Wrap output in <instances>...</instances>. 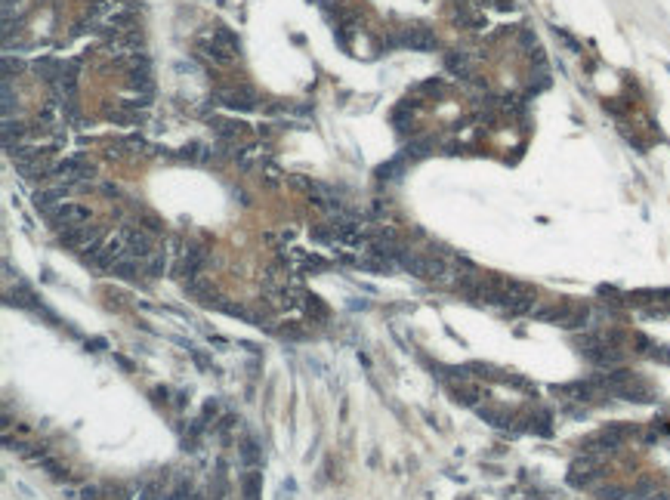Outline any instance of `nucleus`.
<instances>
[{
    "label": "nucleus",
    "mask_w": 670,
    "mask_h": 500,
    "mask_svg": "<svg viewBox=\"0 0 670 500\" xmlns=\"http://www.w3.org/2000/svg\"><path fill=\"white\" fill-rule=\"evenodd\" d=\"M396 265H402L405 272H411V275L420 278V281H445V275H448V265H445V259H442V257H435V253L408 250V247L398 250Z\"/></svg>",
    "instance_id": "nucleus-1"
},
{
    "label": "nucleus",
    "mask_w": 670,
    "mask_h": 500,
    "mask_svg": "<svg viewBox=\"0 0 670 500\" xmlns=\"http://www.w3.org/2000/svg\"><path fill=\"white\" fill-rule=\"evenodd\" d=\"M386 47H405V49H417V53H429V49L439 47V37H435V31L423 28V25H411V28H398L396 34L386 37Z\"/></svg>",
    "instance_id": "nucleus-2"
},
{
    "label": "nucleus",
    "mask_w": 670,
    "mask_h": 500,
    "mask_svg": "<svg viewBox=\"0 0 670 500\" xmlns=\"http://www.w3.org/2000/svg\"><path fill=\"white\" fill-rule=\"evenodd\" d=\"M213 102L226 105V108H241V111H250L256 108L260 102V93L248 84H238V86H223V90L213 93Z\"/></svg>",
    "instance_id": "nucleus-3"
},
{
    "label": "nucleus",
    "mask_w": 670,
    "mask_h": 500,
    "mask_svg": "<svg viewBox=\"0 0 670 500\" xmlns=\"http://www.w3.org/2000/svg\"><path fill=\"white\" fill-rule=\"evenodd\" d=\"M50 222L62 232V228H77V226H87L90 222V210L81 207V204H59L56 210L50 213Z\"/></svg>",
    "instance_id": "nucleus-4"
},
{
    "label": "nucleus",
    "mask_w": 670,
    "mask_h": 500,
    "mask_svg": "<svg viewBox=\"0 0 670 500\" xmlns=\"http://www.w3.org/2000/svg\"><path fill=\"white\" fill-rule=\"evenodd\" d=\"M56 173L59 179H62L65 185H75V182H84L87 176H93V164H90L87 158H81V154H75V158H65V160H59L56 164Z\"/></svg>",
    "instance_id": "nucleus-5"
},
{
    "label": "nucleus",
    "mask_w": 670,
    "mask_h": 500,
    "mask_svg": "<svg viewBox=\"0 0 670 500\" xmlns=\"http://www.w3.org/2000/svg\"><path fill=\"white\" fill-rule=\"evenodd\" d=\"M195 49H198V56H201V59H204V62H211V65H217V68H229L232 62L238 59V56H232L226 47H219V43L213 40V37L207 34V31L198 37V47H195Z\"/></svg>",
    "instance_id": "nucleus-6"
},
{
    "label": "nucleus",
    "mask_w": 670,
    "mask_h": 500,
    "mask_svg": "<svg viewBox=\"0 0 670 500\" xmlns=\"http://www.w3.org/2000/svg\"><path fill=\"white\" fill-rule=\"evenodd\" d=\"M211 130H213V136H217L223 145H235L238 139H244L248 136V123H241V121H226V117H213L211 121Z\"/></svg>",
    "instance_id": "nucleus-7"
},
{
    "label": "nucleus",
    "mask_w": 670,
    "mask_h": 500,
    "mask_svg": "<svg viewBox=\"0 0 670 500\" xmlns=\"http://www.w3.org/2000/svg\"><path fill=\"white\" fill-rule=\"evenodd\" d=\"M108 272H112L115 278H121V281H139V275H145L143 259H133V257H121Z\"/></svg>",
    "instance_id": "nucleus-8"
},
{
    "label": "nucleus",
    "mask_w": 670,
    "mask_h": 500,
    "mask_svg": "<svg viewBox=\"0 0 670 500\" xmlns=\"http://www.w3.org/2000/svg\"><path fill=\"white\" fill-rule=\"evenodd\" d=\"M59 204H65V189H44V191H34V207H38L40 213L50 216L53 210L59 207Z\"/></svg>",
    "instance_id": "nucleus-9"
},
{
    "label": "nucleus",
    "mask_w": 670,
    "mask_h": 500,
    "mask_svg": "<svg viewBox=\"0 0 670 500\" xmlns=\"http://www.w3.org/2000/svg\"><path fill=\"white\" fill-rule=\"evenodd\" d=\"M445 68L451 74H457V78H472V62H470V56L466 53H460V49H454V53H448L445 56Z\"/></svg>",
    "instance_id": "nucleus-10"
},
{
    "label": "nucleus",
    "mask_w": 670,
    "mask_h": 500,
    "mask_svg": "<svg viewBox=\"0 0 670 500\" xmlns=\"http://www.w3.org/2000/svg\"><path fill=\"white\" fill-rule=\"evenodd\" d=\"M263 494V473H256V469H244L241 475V497L244 500H260Z\"/></svg>",
    "instance_id": "nucleus-11"
},
{
    "label": "nucleus",
    "mask_w": 670,
    "mask_h": 500,
    "mask_svg": "<svg viewBox=\"0 0 670 500\" xmlns=\"http://www.w3.org/2000/svg\"><path fill=\"white\" fill-rule=\"evenodd\" d=\"M241 463H244V469H256L263 463V448L254 436H248L241 442Z\"/></svg>",
    "instance_id": "nucleus-12"
},
{
    "label": "nucleus",
    "mask_w": 670,
    "mask_h": 500,
    "mask_svg": "<svg viewBox=\"0 0 670 500\" xmlns=\"http://www.w3.org/2000/svg\"><path fill=\"white\" fill-rule=\"evenodd\" d=\"M207 34H211L213 40L219 43V47H226V49H229L232 56H241V40H238V37L232 34L229 28H223V25H217V28H211V31H207Z\"/></svg>",
    "instance_id": "nucleus-13"
},
{
    "label": "nucleus",
    "mask_w": 670,
    "mask_h": 500,
    "mask_svg": "<svg viewBox=\"0 0 670 500\" xmlns=\"http://www.w3.org/2000/svg\"><path fill=\"white\" fill-rule=\"evenodd\" d=\"M164 269H167V253H164V250H155L152 257L143 259V272H145V278H152V281L161 278Z\"/></svg>",
    "instance_id": "nucleus-14"
},
{
    "label": "nucleus",
    "mask_w": 670,
    "mask_h": 500,
    "mask_svg": "<svg viewBox=\"0 0 670 500\" xmlns=\"http://www.w3.org/2000/svg\"><path fill=\"white\" fill-rule=\"evenodd\" d=\"M435 148V142L429 139V136H420V139H414V142H408L405 145V152H402V158L405 160H417V158H427L429 152Z\"/></svg>",
    "instance_id": "nucleus-15"
},
{
    "label": "nucleus",
    "mask_w": 670,
    "mask_h": 500,
    "mask_svg": "<svg viewBox=\"0 0 670 500\" xmlns=\"http://www.w3.org/2000/svg\"><path fill=\"white\" fill-rule=\"evenodd\" d=\"M405 164H408V160H405L402 154H398V158H392L390 164H380L377 167V179H383V182H386V179H402Z\"/></svg>",
    "instance_id": "nucleus-16"
},
{
    "label": "nucleus",
    "mask_w": 670,
    "mask_h": 500,
    "mask_svg": "<svg viewBox=\"0 0 670 500\" xmlns=\"http://www.w3.org/2000/svg\"><path fill=\"white\" fill-rule=\"evenodd\" d=\"M479 417L488 420L491 426H503V423H510V411H503V407H497V405H482V407H479Z\"/></svg>",
    "instance_id": "nucleus-17"
},
{
    "label": "nucleus",
    "mask_w": 670,
    "mask_h": 500,
    "mask_svg": "<svg viewBox=\"0 0 670 500\" xmlns=\"http://www.w3.org/2000/svg\"><path fill=\"white\" fill-rule=\"evenodd\" d=\"M392 123H396L398 133H405V130L414 123V111H411V102H402L396 111H392Z\"/></svg>",
    "instance_id": "nucleus-18"
},
{
    "label": "nucleus",
    "mask_w": 670,
    "mask_h": 500,
    "mask_svg": "<svg viewBox=\"0 0 670 500\" xmlns=\"http://www.w3.org/2000/svg\"><path fill=\"white\" fill-rule=\"evenodd\" d=\"M596 497L599 500H627V497H633V491H627V488H621V485H606V488H596Z\"/></svg>",
    "instance_id": "nucleus-19"
},
{
    "label": "nucleus",
    "mask_w": 670,
    "mask_h": 500,
    "mask_svg": "<svg viewBox=\"0 0 670 500\" xmlns=\"http://www.w3.org/2000/svg\"><path fill=\"white\" fill-rule=\"evenodd\" d=\"M306 309H309V315H315L318 321H328L331 318V309L324 306L318 296H306Z\"/></svg>",
    "instance_id": "nucleus-20"
},
{
    "label": "nucleus",
    "mask_w": 670,
    "mask_h": 500,
    "mask_svg": "<svg viewBox=\"0 0 670 500\" xmlns=\"http://www.w3.org/2000/svg\"><path fill=\"white\" fill-rule=\"evenodd\" d=\"M189 355H192V361L198 364V370H213V358L207 355L204 349H198V346L189 343Z\"/></svg>",
    "instance_id": "nucleus-21"
},
{
    "label": "nucleus",
    "mask_w": 670,
    "mask_h": 500,
    "mask_svg": "<svg viewBox=\"0 0 670 500\" xmlns=\"http://www.w3.org/2000/svg\"><path fill=\"white\" fill-rule=\"evenodd\" d=\"M13 133L16 136H25V123H22V121H10V117H7V121H3V142H7V145L13 142Z\"/></svg>",
    "instance_id": "nucleus-22"
},
{
    "label": "nucleus",
    "mask_w": 670,
    "mask_h": 500,
    "mask_svg": "<svg viewBox=\"0 0 670 500\" xmlns=\"http://www.w3.org/2000/svg\"><path fill=\"white\" fill-rule=\"evenodd\" d=\"M645 355H651V358H655V361L670 364V349H667V346H658V343H651V349L645 352Z\"/></svg>",
    "instance_id": "nucleus-23"
},
{
    "label": "nucleus",
    "mask_w": 670,
    "mask_h": 500,
    "mask_svg": "<svg viewBox=\"0 0 670 500\" xmlns=\"http://www.w3.org/2000/svg\"><path fill=\"white\" fill-rule=\"evenodd\" d=\"M102 494H106V491H102L99 485H87L81 491V500H102Z\"/></svg>",
    "instance_id": "nucleus-24"
},
{
    "label": "nucleus",
    "mask_w": 670,
    "mask_h": 500,
    "mask_svg": "<svg viewBox=\"0 0 670 500\" xmlns=\"http://www.w3.org/2000/svg\"><path fill=\"white\" fill-rule=\"evenodd\" d=\"M217 414H219V401H217V398L204 401V411H201V417H204L207 423H211V417H217Z\"/></svg>",
    "instance_id": "nucleus-25"
},
{
    "label": "nucleus",
    "mask_w": 670,
    "mask_h": 500,
    "mask_svg": "<svg viewBox=\"0 0 670 500\" xmlns=\"http://www.w3.org/2000/svg\"><path fill=\"white\" fill-rule=\"evenodd\" d=\"M556 37H559V40H562V43H565V47H569V49H571V53H577V49H581V47H577V40H575V37H571V34H569V31H562V28H556Z\"/></svg>",
    "instance_id": "nucleus-26"
},
{
    "label": "nucleus",
    "mask_w": 670,
    "mask_h": 500,
    "mask_svg": "<svg viewBox=\"0 0 670 500\" xmlns=\"http://www.w3.org/2000/svg\"><path fill=\"white\" fill-rule=\"evenodd\" d=\"M152 395H155V401H158V405H161V401H164V405H167V395H170V389H167V386H155V389H152Z\"/></svg>",
    "instance_id": "nucleus-27"
},
{
    "label": "nucleus",
    "mask_w": 670,
    "mask_h": 500,
    "mask_svg": "<svg viewBox=\"0 0 670 500\" xmlns=\"http://www.w3.org/2000/svg\"><path fill=\"white\" fill-rule=\"evenodd\" d=\"M232 426H235V417H232V414H229V417H223V420H219V426H217V429H219V436H226V432H229Z\"/></svg>",
    "instance_id": "nucleus-28"
},
{
    "label": "nucleus",
    "mask_w": 670,
    "mask_h": 500,
    "mask_svg": "<svg viewBox=\"0 0 670 500\" xmlns=\"http://www.w3.org/2000/svg\"><path fill=\"white\" fill-rule=\"evenodd\" d=\"M115 361H118V364H121V368H124V370H127V374H133V370H136V364H133V361H130V358H124V355H115Z\"/></svg>",
    "instance_id": "nucleus-29"
},
{
    "label": "nucleus",
    "mask_w": 670,
    "mask_h": 500,
    "mask_svg": "<svg viewBox=\"0 0 670 500\" xmlns=\"http://www.w3.org/2000/svg\"><path fill=\"white\" fill-rule=\"evenodd\" d=\"M106 346H108L106 340H102V337H96V340H90V343H87V349H90V352H102V349H106Z\"/></svg>",
    "instance_id": "nucleus-30"
},
{
    "label": "nucleus",
    "mask_w": 670,
    "mask_h": 500,
    "mask_svg": "<svg viewBox=\"0 0 670 500\" xmlns=\"http://www.w3.org/2000/svg\"><path fill=\"white\" fill-rule=\"evenodd\" d=\"M645 500H670V491H655V494H649Z\"/></svg>",
    "instance_id": "nucleus-31"
},
{
    "label": "nucleus",
    "mask_w": 670,
    "mask_h": 500,
    "mask_svg": "<svg viewBox=\"0 0 670 500\" xmlns=\"http://www.w3.org/2000/svg\"><path fill=\"white\" fill-rule=\"evenodd\" d=\"M531 500H550V497H531Z\"/></svg>",
    "instance_id": "nucleus-32"
}]
</instances>
